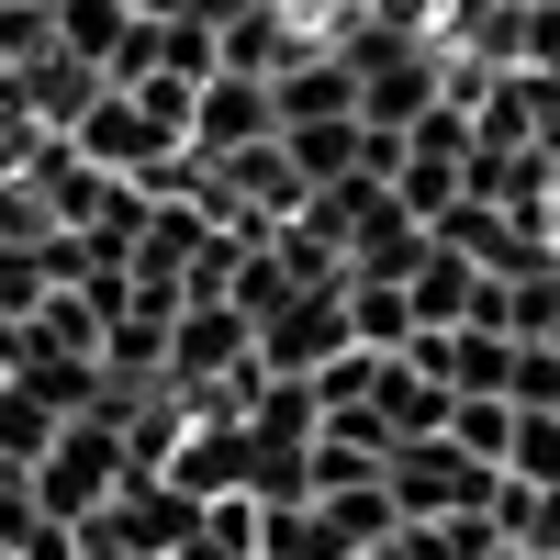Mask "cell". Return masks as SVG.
Listing matches in <instances>:
<instances>
[{
    "mask_svg": "<svg viewBox=\"0 0 560 560\" xmlns=\"http://www.w3.org/2000/svg\"><path fill=\"white\" fill-rule=\"evenodd\" d=\"M504 459H516V471H538V482H560V427H538V415H527V427H516V448H504Z\"/></svg>",
    "mask_w": 560,
    "mask_h": 560,
    "instance_id": "6da1fadb",
    "label": "cell"
}]
</instances>
